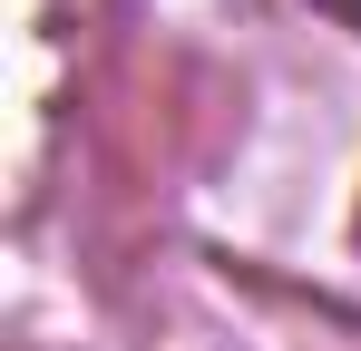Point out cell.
<instances>
[{"mask_svg": "<svg viewBox=\"0 0 361 351\" xmlns=\"http://www.w3.org/2000/svg\"><path fill=\"white\" fill-rule=\"evenodd\" d=\"M342 10H361V0H342Z\"/></svg>", "mask_w": 361, "mask_h": 351, "instance_id": "6da1fadb", "label": "cell"}]
</instances>
